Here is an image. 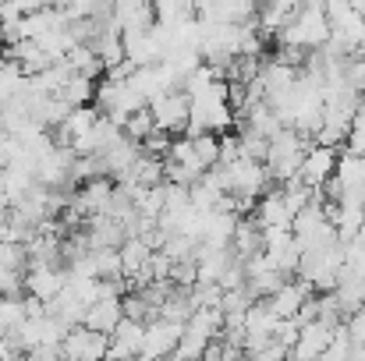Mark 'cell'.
Returning a JSON list of instances; mask_svg holds the SVG:
<instances>
[{
  "label": "cell",
  "instance_id": "cell-1",
  "mask_svg": "<svg viewBox=\"0 0 365 361\" xmlns=\"http://www.w3.org/2000/svg\"><path fill=\"white\" fill-rule=\"evenodd\" d=\"M93 100H96L100 114H107L118 124H124V117L135 114L138 107H145V96H138L128 78H103V82H96V96Z\"/></svg>",
  "mask_w": 365,
  "mask_h": 361
},
{
  "label": "cell",
  "instance_id": "cell-2",
  "mask_svg": "<svg viewBox=\"0 0 365 361\" xmlns=\"http://www.w3.org/2000/svg\"><path fill=\"white\" fill-rule=\"evenodd\" d=\"M149 110H153L156 127L178 135V131L188 127V93L185 89H167V93H160V96L149 100Z\"/></svg>",
  "mask_w": 365,
  "mask_h": 361
},
{
  "label": "cell",
  "instance_id": "cell-3",
  "mask_svg": "<svg viewBox=\"0 0 365 361\" xmlns=\"http://www.w3.org/2000/svg\"><path fill=\"white\" fill-rule=\"evenodd\" d=\"M107 344H110V333H96L89 326H71L61 340V355L75 361H89V358H107Z\"/></svg>",
  "mask_w": 365,
  "mask_h": 361
},
{
  "label": "cell",
  "instance_id": "cell-4",
  "mask_svg": "<svg viewBox=\"0 0 365 361\" xmlns=\"http://www.w3.org/2000/svg\"><path fill=\"white\" fill-rule=\"evenodd\" d=\"M181 326H185V323H174V319H163V315L149 319L145 330H142V347H138V355H142V358H170V351H174V344H178V337H181Z\"/></svg>",
  "mask_w": 365,
  "mask_h": 361
},
{
  "label": "cell",
  "instance_id": "cell-5",
  "mask_svg": "<svg viewBox=\"0 0 365 361\" xmlns=\"http://www.w3.org/2000/svg\"><path fill=\"white\" fill-rule=\"evenodd\" d=\"M334 167H337V149H334V145H319V142H312V145L305 149V156H302L298 177H302L309 188H319V184L334 174Z\"/></svg>",
  "mask_w": 365,
  "mask_h": 361
},
{
  "label": "cell",
  "instance_id": "cell-6",
  "mask_svg": "<svg viewBox=\"0 0 365 361\" xmlns=\"http://www.w3.org/2000/svg\"><path fill=\"white\" fill-rule=\"evenodd\" d=\"M334 326L337 323H327V319H309L298 326V340L291 344V355L294 358H323L330 337H334Z\"/></svg>",
  "mask_w": 365,
  "mask_h": 361
},
{
  "label": "cell",
  "instance_id": "cell-7",
  "mask_svg": "<svg viewBox=\"0 0 365 361\" xmlns=\"http://www.w3.org/2000/svg\"><path fill=\"white\" fill-rule=\"evenodd\" d=\"M334 298H337V308H341L344 319H348L351 312H359V308L365 305V273L341 266L337 283H334Z\"/></svg>",
  "mask_w": 365,
  "mask_h": 361
},
{
  "label": "cell",
  "instance_id": "cell-8",
  "mask_svg": "<svg viewBox=\"0 0 365 361\" xmlns=\"http://www.w3.org/2000/svg\"><path fill=\"white\" fill-rule=\"evenodd\" d=\"M110 21L118 32L131 28H149L156 21L153 14V0H110Z\"/></svg>",
  "mask_w": 365,
  "mask_h": 361
},
{
  "label": "cell",
  "instance_id": "cell-9",
  "mask_svg": "<svg viewBox=\"0 0 365 361\" xmlns=\"http://www.w3.org/2000/svg\"><path fill=\"white\" fill-rule=\"evenodd\" d=\"M64 280H68V269L32 262V266L25 269V294H32V298H39V301H50V298L64 287Z\"/></svg>",
  "mask_w": 365,
  "mask_h": 361
},
{
  "label": "cell",
  "instance_id": "cell-10",
  "mask_svg": "<svg viewBox=\"0 0 365 361\" xmlns=\"http://www.w3.org/2000/svg\"><path fill=\"white\" fill-rule=\"evenodd\" d=\"M100 117V110L96 107H89V103H78V107H71L64 117H61V124H53L50 131L57 135L53 142L57 145H75V138H82L89 127H93V120Z\"/></svg>",
  "mask_w": 365,
  "mask_h": 361
},
{
  "label": "cell",
  "instance_id": "cell-11",
  "mask_svg": "<svg viewBox=\"0 0 365 361\" xmlns=\"http://www.w3.org/2000/svg\"><path fill=\"white\" fill-rule=\"evenodd\" d=\"M121 43H124V57L138 68V64H156L160 61V39L149 28H131V32H121Z\"/></svg>",
  "mask_w": 365,
  "mask_h": 361
},
{
  "label": "cell",
  "instance_id": "cell-12",
  "mask_svg": "<svg viewBox=\"0 0 365 361\" xmlns=\"http://www.w3.org/2000/svg\"><path fill=\"white\" fill-rule=\"evenodd\" d=\"M312 294V283H305V280H284L266 301H269V308L277 312V319H294L298 315V308H302V301Z\"/></svg>",
  "mask_w": 365,
  "mask_h": 361
},
{
  "label": "cell",
  "instance_id": "cell-13",
  "mask_svg": "<svg viewBox=\"0 0 365 361\" xmlns=\"http://www.w3.org/2000/svg\"><path fill=\"white\" fill-rule=\"evenodd\" d=\"M124 308H121V298L110 294V298H96L86 305V315H82V326L96 330V333H114V326L121 323Z\"/></svg>",
  "mask_w": 365,
  "mask_h": 361
},
{
  "label": "cell",
  "instance_id": "cell-14",
  "mask_svg": "<svg viewBox=\"0 0 365 361\" xmlns=\"http://www.w3.org/2000/svg\"><path fill=\"white\" fill-rule=\"evenodd\" d=\"M142 330H145V323L121 315V323H118L114 333H110L107 358H131V355H138V347H142Z\"/></svg>",
  "mask_w": 365,
  "mask_h": 361
},
{
  "label": "cell",
  "instance_id": "cell-15",
  "mask_svg": "<svg viewBox=\"0 0 365 361\" xmlns=\"http://www.w3.org/2000/svg\"><path fill=\"white\" fill-rule=\"evenodd\" d=\"M252 220L259 227H291V209H287V202H284L280 192H262Z\"/></svg>",
  "mask_w": 365,
  "mask_h": 361
},
{
  "label": "cell",
  "instance_id": "cell-16",
  "mask_svg": "<svg viewBox=\"0 0 365 361\" xmlns=\"http://www.w3.org/2000/svg\"><path fill=\"white\" fill-rule=\"evenodd\" d=\"M153 14L160 25H185L195 21V0H153Z\"/></svg>",
  "mask_w": 365,
  "mask_h": 361
},
{
  "label": "cell",
  "instance_id": "cell-17",
  "mask_svg": "<svg viewBox=\"0 0 365 361\" xmlns=\"http://www.w3.org/2000/svg\"><path fill=\"white\" fill-rule=\"evenodd\" d=\"M57 96L61 100H68L71 107H78V103H89L93 96H96V78H89V75H82V71H75L61 89H57Z\"/></svg>",
  "mask_w": 365,
  "mask_h": 361
},
{
  "label": "cell",
  "instance_id": "cell-18",
  "mask_svg": "<svg viewBox=\"0 0 365 361\" xmlns=\"http://www.w3.org/2000/svg\"><path fill=\"white\" fill-rule=\"evenodd\" d=\"M153 127H156V120H153L149 103H145V107H138L135 114H128V117H124V124H121V131L128 135V138H135V142H142V138H145Z\"/></svg>",
  "mask_w": 365,
  "mask_h": 361
},
{
  "label": "cell",
  "instance_id": "cell-19",
  "mask_svg": "<svg viewBox=\"0 0 365 361\" xmlns=\"http://www.w3.org/2000/svg\"><path fill=\"white\" fill-rule=\"evenodd\" d=\"M0 266H11V269H29V251L21 241H4L0 238Z\"/></svg>",
  "mask_w": 365,
  "mask_h": 361
},
{
  "label": "cell",
  "instance_id": "cell-20",
  "mask_svg": "<svg viewBox=\"0 0 365 361\" xmlns=\"http://www.w3.org/2000/svg\"><path fill=\"white\" fill-rule=\"evenodd\" d=\"M25 291V269L0 266V294H21Z\"/></svg>",
  "mask_w": 365,
  "mask_h": 361
},
{
  "label": "cell",
  "instance_id": "cell-21",
  "mask_svg": "<svg viewBox=\"0 0 365 361\" xmlns=\"http://www.w3.org/2000/svg\"><path fill=\"white\" fill-rule=\"evenodd\" d=\"M14 4H18V11H21V14H32V11H39V7L53 4V0H14Z\"/></svg>",
  "mask_w": 365,
  "mask_h": 361
}]
</instances>
